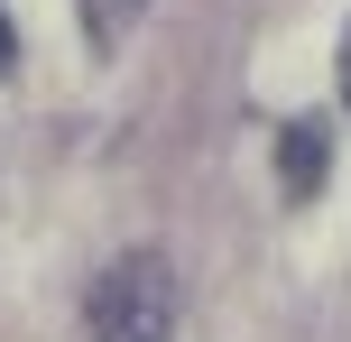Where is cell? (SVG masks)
Segmentation results:
<instances>
[{
	"label": "cell",
	"instance_id": "2",
	"mask_svg": "<svg viewBox=\"0 0 351 342\" xmlns=\"http://www.w3.org/2000/svg\"><path fill=\"white\" fill-rule=\"evenodd\" d=\"M324 167H333V139H324V121H287L278 130V185H287V204H305L324 185Z\"/></svg>",
	"mask_w": 351,
	"mask_h": 342
},
{
	"label": "cell",
	"instance_id": "5",
	"mask_svg": "<svg viewBox=\"0 0 351 342\" xmlns=\"http://www.w3.org/2000/svg\"><path fill=\"white\" fill-rule=\"evenodd\" d=\"M342 102H351V37H342Z\"/></svg>",
	"mask_w": 351,
	"mask_h": 342
},
{
	"label": "cell",
	"instance_id": "1",
	"mask_svg": "<svg viewBox=\"0 0 351 342\" xmlns=\"http://www.w3.org/2000/svg\"><path fill=\"white\" fill-rule=\"evenodd\" d=\"M93 342H176V278L158 250H130L93 287Z\"/></svg>",
	"mask_w": 351,
	"mask_h": 342
},
{
	"label": "cell",
	"instance_id": "3",
	"mask_svg": "<svg viewBox=\"0 0 351 342\" xmlns=\"http://www.w3.org/2000/svg\"><path fill=\"white\" fill-rule=\"evenodd\" d=\"M74 10H84V37H93V47H121V37L139 28L148 0H74Z\"/></svg>",
	"mask_w": 351,
	"mask_h": 342
},
{
	"label": "cell",
	"instance_id": "4",
	"mask_svg": "<svg viewBox=\"0 0 351 342\" xmlns=\"http://www.w3.org/2000/svg\"><path fill=\"white\" fill-rule=\"evenodd\" d=\"M19 65V28H10V10H0V74Z\"/></svg>",
	"mask_w": 351,
	"mask_h": 342
}]
</instances>
